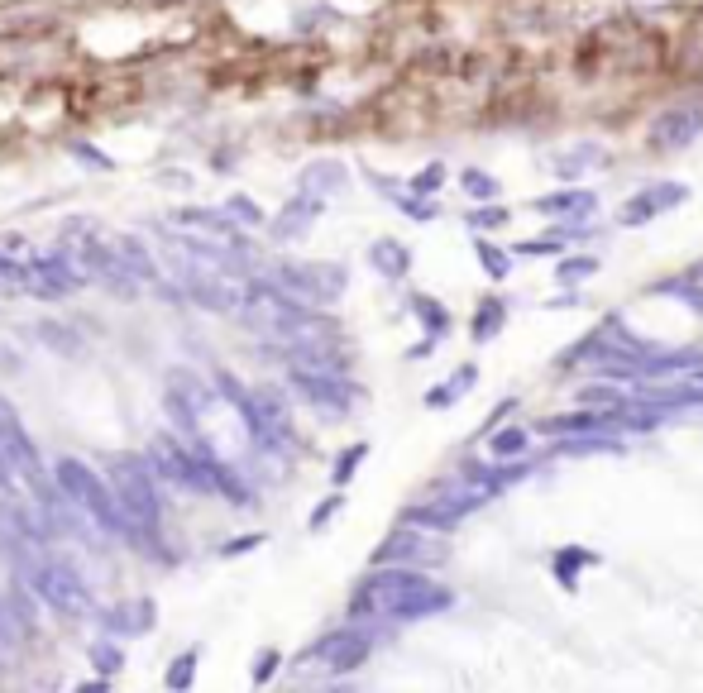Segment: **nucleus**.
<instances>
[{
    "instance_id": "obj_1",
    "label": "nucleus",
    "mask_w": 703,
    "mask_h": 693,
    "mask_svg": "<svg viewBox=\"0 0 703 693\" xmlns=\"http://www.w3.org/2000/svg\"><path fill=\"white\" fill-rule=\"evenodd\" d=\"M455 603L450 588H440L431 574H421L412 564H393V569H374L364 584L354 588L350 617L354 622H412V617H431Z\"/></svg>"
},
{
    "instance_id": "obj_2",
    "label": "nucleus",
    "mask_w": 703,
    "mask_h": 693,
    "mask_svg": "<svg viewBox=\"0 0 703 693\" xmlns=\"http://www.w3.org/2000/svg\"><path fill=\"white\" fill-rule=\"evenodd\" d=\"M53 478H58L63 498H67V502H77L82 512H91V517L101 521L106 531H115V536H130V531H134L130 517L120 512V498H115V488H106V483L91 474L82 459H63V464L53 469Z\"/></svg>"
},
{
    "instance_id": "obj_3",
    "label": "nucleus",
    "mask_w": 703,
    "mask_h": 693,
    "mask_svg": "<svg viewBox=\"0 0 703 693\" xmlns=\"http://www.w3.org/2000/svg\"><path fill=\"white\" fill-rule=\"evenodd\" d=\"M154 459L144 455H120L110 464V488L120 498V512L130 517V526H139L144 536H154L158 526V493H154V474H149Z\"/></svg>"
},
{
    "instance_id": "obj_4",
    "label": "nucleus",
    "mask_w": 703,
    "mask_h": 693,
    "mask_svg": "<svg viewBox=\"0 0 703 693\" xmlns=\"http://www.w3.org/2000/svg\"><path fill=\"white\" fill-rule=\"evenodd\" d=\"M268 282L283 287L287 297H297V302L326 306L345 292V268L340 263H278Z\"/></svg>"
},
{
    "instance_id": "obj_5",
    "label": "nucleus",
    "mask_w": 703,
    "mask_h": 693,
    "mask_svg": "<svg viewBox=\"0 0 703 693\" xmlns=\"http://www.w3.org/2000/svg\"><path fill=\"white\" fill-rule=\"evenodd\" d=\"M0 450H5V459L20 469L29 483H34V493H39V502H48V498H58L53 493V483H48V474H44V464H39V450H34V440L24 435V426H20V412L0 397Z\"/></svg>"
},
{
    "instance_id": "obj_6",
    "label": "nucleus",
    "mask_w": 703,
    "mask_h": 693,
    "mask_svg": "<svg viewBox=\"0 0 703 693\" xmlns=\"http://www.w3.org/2000/svg\"><path fill=\"white\" fill-rule=\"evenodd\" d=\"M240 416L259 445H292V412H287V402L278 392H268V388L249 392L240 402Z\"/></svg>"
},
{
    "instance_id": "obj_7",
    "label": "nucleus",
    "mask_w": 703,
    "mask_h": 693,
    "mask_svg": "<svg viewBox=\"0 0 703 693\" xmlns=\"http://www.w3.org/2000/svg\"><path fill=\"white\" fill-rule=\"evenodd\" d=\"M34 588L44 593L48 607H58L67 617H87L91 612V593L82 584V574L72 569V564H58V560H44L34 569Z\"/></svg>"
},
{
    "instance_id": "obj_8",
    "label": "nucleus",
    "mask_w": 703,
    "mask_h": 693,
    "mask_svg": "<svg viewBox=\"0 0 703 693\" xmlns=\"http://www.w3.org/2000/svg\"><path fill=\"white\" fill-rule=\"evenodd\" d=\"M703 134V110L699 106H675V110H660L646 130V144L656 153H680L689 149L694 139Z\"/></svg>"
},
{
    "instance_id": "obj_9",
    "label": "nucleus",
    "mask_w": 703,
    "mask_h": 693,
    "mask_svg": "<svg viewBox=\"0 0 703 693\" xmlns=\"http://www.w3.org/2000/svg\"><path fill=\"white\" fill-rule=\"evenodd\" d=\"M684 201H689V187H684V182H651V187H637L632 201L617 206V225H646V220L665 216V211H675Z\"/></svg>"
},
{
    "instance_id": "obj_10",
    "label": "nucleus",
    "mask_w": 703,
    "mask_h": 693,
    "mask_svg": "<svg viewBox=\"0 0 703 693\" xmlns=\"http://www.w3.org/2000/svg\"><path fill=\"white\" fill-rule=\"evenodd\" d=\"M369 650H374V631L350 627V631L326 636V641H316V650H307V660H321V665L335 670V674H350L354 665H364V660H369Z\"/></svg>"
},
{
    "instance_id": "obj_11",
    "label": "nucleus",
    "mask_w": 703,
    "mask_h": 693,
    "mask_svg": "<svg viewBox=\"0 0 703 693\" xmlns=\"http://www.w3.org/2000/svg\"><path fill=\"white\" fill-rule=\"evenodd\" d=\"M182 287H187V297L201 302L206 311H235L244 302L240 282H230L220 268H192V273H182Z\"/></svg>"
},
{
    "instance_id": "obj_12",
    "label": "nucleus",
    "mask_w": 703,
    "mask_h": 693,
    "mask_svg": "<svg viewBox=\"0 0 703 693\" xmlns=\"http://www.w3.org/2000/svg\"><path fill=\"white\" fill-rule=\"evenodd\" d=\"M445 555V545H431V526L426 531H412V526H402V531H393L388 541L374 550V564H431Z\"/></svg>"
},
{
    "instance_id": "obj_13",
    "label": "nucleus",
    "mask_w": 703,
    "mask_h": 693,
    "mask_svg": "<svg viewBox=\"0 0 703 693\" xmlns=\"http://www.w3.org/2000/svg\"><path fill=\"white\" fill-rule=\"evenodd\" d=\"M34 273H39V292L44 297H58V292H72V287L87 282V268L77 259H39Z\"/></svg>"
},
{
    "instance_id": "obj_14",
    "label": "nucleus",
    "mask_w": 703,
    "mask_h": 693,
    "mask_svg": "<svg viewBox=\"0 0 703 693\" xmlns=\"http://www.w3.org/2000/svg\"><path fill=\"white\" fill-rule=\"evenodd\" d=\"M598 196L584 192V187H570V192H550V196H536L531 201V211H541V216H565V211H574V216H594Z\"/></svg>"
},
{
    "instance_id": "obj_15",
    "label": "nucleus",
    "mask_w": 703,
    "mask_h": 693,
    "mask_svg": "<svg viewBox=\"0 0 703 693\" xmlns=\"http://www.w3.org/2000/svg\"><path fill=\"white\" fill-rule=\"evenodd\" d=\"M149 627H154V603H120L106 612L110 636H144Z\"/></svg>"
},
{
    "instance_id": "obj_16",
    "label": "nucleus",
    "mask_w": 703,
    "mask_h": 693,
    "mask_svg": "<svg viewBox=\"0 0 703 693\" xmlns=\"http://www.w3.org/2000/svg\"><path fill=\"white\" fill-rule=\"evenodd\" d=\"M321 216V196H311V192H297V201L287 206L283 216H278V225H273V235L278 239H297V235H307V225Z\"/></svg>"
},
{
    "instance_id": "obj_17",
    "label": "nucleus",
    "mask_w": 703,
    "mask_h": 693,
    "mask_svg": "<svg viewBox=\"0 0 703 693\" xmlns=\"http://www.w3.org/2000/svg\"><path fill=\"white\" fill-rule=\"evenodd\" d=\"M474 383H479V369H474V364H460V369L440 383V388L426 392V407H436V412H440V407H455L464 392H474Z\"/></svg>"
},
{
    "instance_id": "obj_18",
    "label": "nucleus",
    "mask_w": 703,
    "mask_h": 693,
    "mask_svg": "<svg viewBox=\"0 0 703 693\" xmlns=\"http://www.w3.org/2000/svg\"><path fill=\"white\" fill-rule=\"evenodd\" d=\"M369 263H374L383 278H407V268H412V254H407V244H397V239H374V249H369Z\"/></svg>"
},
{
    "instance_id": "obj_19",
    "label": "nucleus",
    "mask_w": 703,
    "mask_h": 693,
    "mask_svg": "<svg viewBox=\"0 0 703 693\" xmlns=\"http://www.w3.org/2000/svg\"><path fill=\"white\" fill-rule=\"evenodd\" d=\"M345 182H350L345 163H311L307 173H302V187H297V192H311V196H321V201H326V196L340 192Z\"/></svg>"
},
{
    "instance_id": "obj_20",
    "label": "nucleus",
    "mask_w": 703,
    "mask_h": 693,
    "mask_svg": "<svg viewBox=\"0 0 703 693\" xmlns=\"http://www.w3.org/2000/svg\"><path fill=\"white\" fill-rule=\"evenodd\" d=\"M555 579H560V588L565 593H574L579 588V569L584 564H598V550H584V545H565V550H555Z\"/></svg>"
},
{
    "instance_id": "obj_21",
    "label": "nucleus",
    "mask_w": 703,
    "mask_h": 693,
    "mask_svg": "<svg viewBox=\"0 0 703 693\" xmlns=\"http://www.w3.org/2000/svg\"><path fill=\"white\" fill-rule=\"evenodd\" d=\"M503 325H507V302L503 297H484V302H479V316L469 325V335H474L479 345H488V340H498Z\"/></svg>"
},
{
    "instance_id": "obj_22",
    "label": "nucleus",
    "mask_w": 703,
    "mask_h": 693,
    "mask_svg": "<svg viewBox=\"0 0 703 693\" xmlns=\"http://www.w3.org/2000/svg\"><path fill=\"white\" fill-rule=\"evenodd\" d=\"M589 168H608V153L598 149V144H579L574 153L555 158V173L560 177H579V173H589Z\"/></svg>"
},
{
    "instance_id": "obj_23",
    "label": "nucleus",
    "mask_w": 703,
    "mask_h": 693,
    "mask_svg": "<svg viewBox=\"0 0 703 693\" xmlns=\"http://www.w3.org/2000/svg\"><path fill=\"white\" fill-rule=\"evenodd\" d=\"M412 316L426 325L431 340H445V335H450V311H445L436 297H412Z\"/></svg>"
},
{
    "instance_id": "obj_24",
    "label": "nucleus",
    "mask_w": 703,
    "mask_h": 693,
    "mask_svg": "<svg viewBox=\"0 0 703 693\" xmlns=\"http://www.w3.org/2000/svg\"><path fill=\"white\" fill-rule=\"evenodd\" d=\"M613 412H584V416H560V421H541V435H570V431H603Z\"/></svg>"
},
{
    "instance_id": "obj_25",
    "label": "nucleus",
    "mask_w": 703,
    "mask_h": 693,
    "mask_svg": "<svg viewBox=\"0 0 703 693\" xmlns=\"http://www.w3.org/2000/svg\"><path fill=\"white\" fill-rule=\"evenodd\" d=\"M460 187L474 201H498L503 196V187H498V177L493 173H484V168H464V177H460Z\"/></svg>"
},
{
    "instance_id": "obj_26",
    "label": "nucleus",
    "mask_w": 703,
    "mask_h": 693,
    "mask_svg": "<svg viewBox=\"0 0 703 693\" xmlns=\"http://www.w3.org/2000/svg\"><path fill=\"white\" fill-rule=\"evenodd\" d=\"M522 450H527V431H517V426L512 431H493V440H488V455L493 459H517Z\"/></svg>"
},
{
    "instance_id": "obj_27",
    "label": "nucleus",
    "mask_w": 703,
    "mask_h": 693,
    "mask_svg": "<svg viewBox=\"0 0 703 693\" xmlns=\"http://www.w3.org/2000/svg\"><path fill=\"white\" fill-rule=\"evenodd\" d=\"M474 249H479V259H484L488 278H498V282H503L507 273H512V259H507V254L498 249V244H493V239H474Z\"/></svg>"
},
{
    "instance_id": "obj_28",
    "label": "nucleus",
    "mask_w": 703,
    "mask_h": 693,
    "mask_svg": "<svg viewBox=\"0 0 703 693\" xmlns=\"http://www.w3.org/2000/svg\"><path fill=\"white\" fill-rule=\"evenodd\" d=\"M598 273V259H589V254H574V259H565L560 268H555V282H579V278H594Z\"/></svg>"
},
{
    "instance_id": "obj_29",
    "label": "nucleus",
    "mask_w": 703,
    "mask_h": 693,
    "mask_svg": "<svg viewBox=\"0 0 703 693\" xmlns=\"http://www.w3.org/2000/svg\"><path fill=\"white\" fill-rule=\"evenodd\" d=\"M507 220H512V211L498 206V201H488L484 211H469V225H474V230H498V225H507Z\"/></svg>"
},
{
    "instance_id": "obj_30",
    "label": "nucleus",
    "mask_w": 703,
    "mask_h": 693,
    "mask_svg": "<svg viewBox=\"0 0 703 693\" xmlns=\"http://www.w3.org/2000/svg\"><path fill=\"white\" fill-rule=\"evenodd\" d=\"M565 230H555V235H541V239H522V244H517V254H560V249H565Z\"/></svg>"
},
{
    "instance_id": "obj_31",
    "label": "nucleus",
    "mask_w": 703,
    "mask_h": 693,
    "mask_svg": "<svg viewBox=\"0 0 703 693\" xmlns=\"http://www.w3.org/2000/svg\"><path fill=\"white\" fill-rule=\"evenodd\" d=\"M364 455H369V445H350V450L340 455V464H335V488H345V483H350L354 469L364 464Z\"/></svg>"
},
{
    "instance_id": "obj_32",
    "label": "nucleus",
    "mask_w": 703,
    "mask_h": 693,
    "mask_svg": "<svg viewBox=\"0 0 703 693\" xmlns=\"http://www.w3.org/2000/svg\"><path fill=\"white\" fill-rule=\"evenodd\" d=\"M445 182V163H431V168H421L417 177H412V196H431Z\"/></svg>"
},
{
    "instance_id": "obj_33",
    "label": "nucleus",
    "mask_w": 703,
    "mask_h": 693,
    "mask_svg": "<svg viewBox=\"0 0 703 693\" xmlns=\"http://www.w3.org/2000/svg\"><path fill=\"white\" fill-rule=\"evenodd\" d=\"M192 670H197V650H187L173 670H168V689H192Z\"/></svg>"
},
{
    "instance_id": "obj_34",
    "label": "nucleus",
    "mask_w": 703,
    "mask_h": 693,
    "mask_svg": "<svg viewBox=\"0 0 703 693\" xmlns=\"http://www.w3.org/2000/svg\"><path fill=\"white\" fill-rule=\"evenodd\" d=\"M340 502H345V498H340V493H335V498H330V502H321V507L311 512V531H321V526H326V521L335 517V512H340Z\"/></svg>"
},
{
    "instance_id": "obj_35",
    "label": "nucleus",
    "mask_w": 703,
    "mask_h": 693,
    "mask_svg": "<svg viewBox=\"0 0 703 693\" xmlns=\"http://www.w3.org/2000/svg\"><path fill=\"white\" fill-rule=\"evenodd\" d=\"M91 655H96V665H101V670H106V674H115V670H120V650H110L106 641H101V646L91 650Z\"/></svg>"
},
{
    "instance_id": "obj_36",
    "label": "nucleus",
    "mask_w": 703,
    "mask_h": 693,
    "mask_svg": "<svg viewBox=\"0 0 703 693\" xmlns=\"http://www.w3.org/2000/svg\"><path fill=\"white\" fill-rule=\"evenodd\" d=\"M10 650H15V627H10V617L0 607V655H10Z\"/></svg>"
},
{
    "instance_id": "obj_37",
    "label": "nucleus",
    "mask_w": 703,
    "mask_h": 693,
    "mask_svg": "<svg viewBox=\"0 0 703 693\" xmlns=\"http://www.w3.org/2000/svg\"><path fill=\"white\" fill-rule=\"evenodd\" d=\"M273 670H278V650H268L264 660H259V665H254V679H259V684H264V679H268V674H273Z\"/></svg>"
},
{
    "instance_id": "obj_38",
    "label": "nucleus",
    "mask_w": 703,
    "mask_h": 693,
    "mask_svg": "<svg viewBox=\"0 0 703 693\" xmlns=\"http://www.w3.org/2000/svg\"><path fill=\"white\" fill-rule=\"evenodd\" d=\"M230 211H235V216H244V220H254V225H259V211H254V206H249V201H244V196H235V201H230Z\"/></svg>"
},
{
    "instance_id": "obj_39",
    "label": "nucleus",
    "mask_w": 703,
    "mask_h": 693,
    "mask_svg": "<svg viewBox=\"0 0 703 693\" xmlns=\"http://www.w3.org/2000/svg\"><path fill=\"white\" fill-rule=\"evenodd\" d=\"M0 488H10V459H5V450H0Z\"/></svg>"
}]
</instances>
